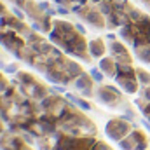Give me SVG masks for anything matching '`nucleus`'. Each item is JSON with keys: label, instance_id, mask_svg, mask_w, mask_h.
Wrapping results in <instances>:
<instances>
[{"label": "nucleus", "instance_id": "obj_1", "mask_svg": "<svg viewBox=\"0 0 150 150\" xmlns=\"http://www.w3.org/2000/svg\"><path fill=\"white\" fill-rule=\"evenodd\" d=\"M91 75H93V79H94V80H101V79H103V75L100 74L96 68H91Z\"/></svg>", "mask_w": 150, "mask_h": 150}, {"label": "nucleus", "instance_id": "obj_2", "mask_svg": "<svg viewBox=\"0 0 150 150\" xmlns=\"http://www.w3.org/2000/svg\"><path fill=\"white\" fill-rule=\"evenodd\" d=\"M100 150H110L107 145H103V143H100Z\"/></svg>", "mask_w": 150, "mask_h": 150}]
</instances>
